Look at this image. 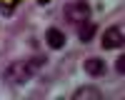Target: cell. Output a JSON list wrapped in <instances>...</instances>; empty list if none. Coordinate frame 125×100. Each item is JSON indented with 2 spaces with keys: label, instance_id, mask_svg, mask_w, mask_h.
<instances>
[{
  "label": "cell",
  "instance_id": "1",
  "mask_svg": "<svg viewBox=\"0 0 125 100\" xmlns=\"http://www.w3.org/2000/svg\"><path fill=\"white\" fill-rule=\"evenodd\" d=\"M45 63H48V55H43V53L20 58V60H15V63H10L5 68L3 80L8 85H25V83H30V80L45 68Z\"/></svg>",
  "mask_w": 125,
  "mask_h": 100
},
{
  "label": "cell",
  "instance_id": "2",
  "mask_svg": "<svg viewBox=\"0 0 125 100\" xmlns=\"http://www.w3.org/2000/svg\"><path fill=\"white\" fill-rule=\"evenodd\" d=\"M90 15H93V8L85 0H75V3L65 5V20L73 23V25H80V23H85V20H90Z\"/></svg>",
  "mask_w": 125,
  "mask_h": 100
},
{
  "label": "cell",
  "instance_id": "3",
  "mask_svg": "<svg viewBox=\"0 0 125 100\" xmlns=\"http://www.w3.org/2000/svg\"><path fill=\"white\" fill-rule=\"evenodd\" d=\"M123 40H125L123 25H110L108 30H103V48H105V50H118V48H123Z\"/></svg>",
  "mask_w": 125,
  "mask_h": 100
},
{
  "label": "cell",
  "instance_id": "4",
  "mask_svg": "<svg viewBox=\"0 0 125 100\" xmlns=\"http://www.w3.org/2000/svg\"><path fill=\"white\" fill-rule=\"evenodd\" d=\"M83 70L90 75V78H103L108 73V63L103 58H95V55H90V58H85L83 60Z\"/></svg>",
  "mask_w": 125,
  "mask_h": 100
},
{
  "label": "cell",
  "instance_id": "5",
  "mask_svg": "<svg viewBox=\"0 0 125 100\" xmlns=\"http://www.w3.org/2000/svg\"><path fill=\"white\" fill-rule=\"evenodd\" d=\"M45 43H48L50 50H62L65 43H68V38H65V33L60 28H48L45 30Z\"/></svg>",
  "mask_w": 125,
  "mask_h": 100
},
{
  "label": "cell",
  "instance_id": "6",
  "mask_svg": "<svg viewBox=\"0 0 125 100\" xmlns=\"http://www.w3.org/2000/svg\"><path fill=\"white\" fill-rule=\"evenodd\" d=\"M73 98L75 100H103L105 93H103L100 88H95V85H80L75 93H73Z\"/></svg>",
  "mask_w": 125,
  "mask_h": 100
},
{
  "label": "cell",
  "instance_id": "7",
  "mask_svg": "<svg viewBox=\"0 0 125 100\" xmlns=\"http://www.w3.org/2000/svg\"><path fill=\"white\" fill-rule=\"evenodd\" d=\"M95 30H98V25L90 23V20L80 23V25H78V40H80V43H90V40L95 38Z\"/></svg>",
  "mask_w": 125,
  "mask_h": 100
},
{
  "label": "cell",
  "instance_id": "8",
  "mask_svg": "<svg viewBox=\"0 0 125 100\" xmlns=\"http://www.w3.org/2000/svg\"><path fill=\"white\" fill-rule=\"evenodd\" d=\"M18 5H20V0H0V15L3 18H13Z\"/></svg>",
  "mask_w": 125,
  "mask_h": 100
},
{
  "label": "cell",
  "instance_id": "9",
  "mask_svg": "<svg viewBox=\"0 0 125 100\" xmlns=\"http://www.w3.org/2000/svg\"><path fill=\"white\" fill-rule=\"evenodd\" d=\"M115 73L118 75H125V55H118L115 58Z\"/></svg>",
  "mask_w": 125,
  "mask_h": 100
}]
</instances>
